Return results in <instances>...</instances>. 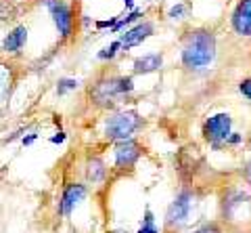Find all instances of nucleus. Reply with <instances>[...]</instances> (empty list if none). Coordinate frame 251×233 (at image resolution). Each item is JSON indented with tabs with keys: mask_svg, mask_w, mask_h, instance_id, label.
Here are the masks:
<instances>
[{
	"mask_svg": "<svg viewBox=\"0 0 251 233\" xmlns=\"http://www.w3.org/2000/svg\"><path fill=\"white\" fill-rule=\"evenodd\" d=\"M180 59L186 69H205L216 59V36L211 29L195 28L188 29L180 46Z\"/></svg>",
	"mask_w": 251,
	"mask_h": 233,
	"instance_id": "nucleus-1",
	"label": "nucleus"
},
{
	"mask_svg": "<svg viewBox=\"0 0 251 233\" xmlns=\"http://www.w3.org/2000/svg\"><path fill=\"white\" fill-rule=\"evenodd\" d=\"M132 90H134V80L130 76H105L90 87V99L94 105L109 107Z\"/></svg>",
	"mask_w": 251,
	"mask_h": 233,
	"instance_id": "nucleus-2",
	"label": "nucleus"
},
{
	"mask_svg": "<svg viewBox=\"0 0 251 233\" xmlns=\"http://www.w3.org/2000/svg\"><path fill=\"white\" fill-rule=\"evenodd\" d=\"M145 120L140 118L138 112H117L111 114L105 122V137L109 141H126L132 139L140 128H143Z\"/></svg>",
	"mask_w": 251,
	"mask_h": 233,
	"instance_id": "nucleus-3",
	"label": "nucleus"
},
{
	"mask_svg": "<svg viewBox=\"0 0 251 233\" xmlns=\"http://www.w3.org/2000/svg\"><path fill=\"white\" fill-rule=\"evenodd\" d=\"M193 206H195V196H193V191H180L178 196L174 198V202L170 204L168 208V212H166V227L170 231H176L180 229L182 225L188 221V216H191V210H193Z\"/></svg>",
	"mask_w": 251,
	"mask_h": 233,
	"instance_id": "nucleus-4",
	"label": "nucleus"
},
{
	"mask_svg": "<svg viewBox=\"0 0 251 233\" xmlns=\"http://www.w3.org/2000/svg\"><path fill=\"white\" fill-rule=\"evenodd\" d=\"M42 4L49 9L61 38L72 36V32H74V11H72V6H69L65 0H42Z\"/></svg>",
	"mask_w": 251,
	"mask_h": 233,
	"instance_id": "nucleus-5",
	"label": "nucleus"
},
{
	"mask_svg": "<svg viewBox=\"0 0 251 233\" xmlns=\"http://www.w3.org/2000/svg\"><path fill=\"white\" fill-rule=\"evenodd\" d=\"M230 133H232V118H230V114H226V112L211 116V118H207L205 124H203V137L214 145L226 143V139H228Z\"/></svg>",
	"mask_w": 251,
	"mask_h": 233,
	"instance_id": "nucleus-6",
	"label": "nucleus"
},
{
	"mask_svg": "<svg viewBox=\"0 0 251 233\" xmlns=\"http://www.w3.org/2000/svg\"><path fill=\"white\" fill-rule=\"evenodd\" d=\"M115 168L117 170H132L136 166V162L140 160V145L134 141V139H126V141H117L115 145Z\"/></svg>",
	"mask_w": 251,
	"mask_h": 233,
	"instance_id": "nucleus-7",
	"label": "nucleus"
},
{
	"mask_svg": "<svg viewBox=\"0 0 251 233\" xmlns=\"http://www.w3.org/2000/svg\"><path fill=\"white\" fill-rule=\"evenodd\" d=\"M153 32H155L153 23L151 21H143V23H136L134 28L122 32L117 40H120V44H122V51H130V49H134V46L143 44L149 36H153Z\"/></svg>",
	"mask_w": 251,
	"mask_h": 233,
	"instance_id": "nucleus-8",
	"label": "nucleus"
},
{
	"mask_svg": "<svg viewBox=\"0 0 251 233\" xmlns=\"http://www.w3.org/2000/svg\"><path fill=\"white\" fill-rule=\"evenodd\" d=\"M86 185L82 183H72V185H67L65 189H63L61 193V200H59V214L61 216H72V212L75 210V206L80 204V202L86 198Z\"/></svg>",
	"mask_w": 251,
	"mask_h": 233,
	"instance_id": "nucleus-9",
	"label": "nucleus"
},
{
	"mask_svg": "<svg viewBox=\"0 0 251 233\" xmlns=\"http://www.w3.org/2000/svg\"><path fill=\"white\" fill-rule=\"evenodd\" d=\"M230 23L234 34L251 38V0H239L237 9L232 11Z\"/></svg>",
	"mask_w": 251,
	"mask_h": 233,
	"instance_id": "nucleus-10",
	"label": "nucleus"
},
{
	"mask_svg": "<svg viewBox=\"0 0 251 233\" xmlns=\"http://www.w3.org/2000/svg\"><path fill=\"white\" fill-rule=\"evenodd\" d=\"M25 42H27V28L17 26L4 36L2 44H0V51L6 53V55H17V53H21L23 46H25Z\"/></svg>",
	"mask_w": 251,
	"mask_h": 233,
	"instance_id": "nucleus-11",
	"label": "nucleus"
},
{
	"mask_svg": "<svg viewBox=\"0 0 251 233\" xmlns=\"http://www.w3.org/2000/svg\"><path fill=\"white\" fill-rule=\"evenodd\" d=\"M163 65V55L161 53H149V55H143L134 59V74H153Z\"/></svg>",
	"mask_w": 251,
	"mask_h": 233,
	"instance_id": "nucleus-12",
	"label": "nucleus"
},
{
	"mask_svg": "<svg viewBox=\"0 0 251 233\" xmlns=\"http://www.w3.org/2000/svg\"><path fill=\"white\" fill-rule=\"evenodd\" d=\"M105 176H107V166L100 158H90L86 162V178H88L92 185L103 183Z\"/></svg>",
	"mask_w": 251,
	"mask_h": 233,
	"instance_id": "nucleus-13",
	"label": "nucleus"
},
{
	"mask_svg": "<svg viewBox=\"0 0 251 233\" xmlns=\"http://www.w3.org/2000/svg\"><path fill=\"white\" fill-rule=\"evenodd\" d=\"M140 17H143V11H140V9H132V11L128 13V15H126V17H124V19H117V21H115V26H113L111 29H113V32L117 34V32H122V29H124V28H128V26H130V23H134V21H138Z\"/></svg>",
	"mask_w": 251,
	"mask_h": 233,
	"instance_id": "nucleus-14",
	"label": "nucleus"
},
{
	"mask_svg": "<svg viewBox=\"0 0 251 233\" xmlns=\"http://www.w3.org/2000/svg\"><path fill=\"white\" fill-rule=\"evenodd\" d=\"M136 233H159V229H157L155 225V214L151 208H145V219H143V225H140V229Z\"/></svg>",
	"mask_w": 251,
	"mask_h": 233,
	"instance_id": "nucleus-15",
	"label": "nucleus"
},
{
	"mask_svg": "<svg viewBox=\"0 0 251 233\" xmlns=\"http://www.w3.org/2000/svg\"><path fill=\"white\" fill-rule=\"evenodd\" d=\"M77 87H80V82H77L75 78H61L57 82V95L63 97V95H67L69 90H75Z\"/></svg>",
	"mask_w": 251,
	"mask_h": 233,
	"instance_id": "nucleus-16",
	"label": "nucleus"
},
{
	"mask_svg": "<svg viewBox=\"0 0 251 233\" xmlns=\"http://www.w3.org/2000/svg\"><path fill=\"white\" fill-rule=\"evenodd\" d=\"M120 49H122L120 40H115V42H111L109 46H105V49L100 51L97 57H99L100 61H111V59H115V55H117V53H120Z\"/></svg>",
	"mask_w": 251,
	"mask_h": 233,
	"instance_id": "nucleus-17",
	"label": "nucleus"
},
{
	"mask_svg": "<svg viewBox=\"0 0 251 233\" xmlns=\"http://www.w3.org/2000/svg\"><path fill=\"white\" fill-rule=\"evenodd\" d=\"M168 17L172 19V21H178V19H184L186 17V4H182V2H178V4H174L170 9V13H168Z\"/></svg>",
	"mask_w": 251,
	"mask_h": 233,
	"instance_id": "nucleus-18",
	"label": "nucleus"
},
{
	"mask_svg": "<svg viewBox=\"0 0 251 233\" xmlns=\"http://www.w3.org/2000/svg\"><path fill=\"white\" fill-rule=\"evenodd\" d=\"M191 233H222V231H220V227L216 223H209V225H203V227H197Z\"/></svg>",
	"mask_w": 251,
	"mask_h": 233,
	"instance_id": "nucleus-19",
	"label": "nucleus"
},
{
	"mask_svg": "<svg viewBox=\"0 0 251 233\" xmlns=\"http://www.w3.org/2000/svg\"><path fill=\"white\" fill-rule=\"evenodd\" d=\"M239 90H241L243 97L251 101V80H243V82L239 84Z\"/></svg>",
	"mask_w": 251,
	"mask_h": 233,
	"instance_id": "nucleus-20",
	"label": "nucleus"
},
{
	"mask_svg": "<svg viewBox=\"0 0 251 233\" xmlns=\"http://www.w3.org/2000/svg\"><path fill=\"white\" fill-rule=\"evenodd\" d=\"M115 21H117V17H111V19H105V21H97L94 26H97V29H107V28H113Z\"/></svg>",
	"mask_w": 251,
	"mask_h": 233,
	"instance_id": "nucleus-21",
	"label": "nucleus"
},
{
	"mask_svg": "<svg viewBox=\"0 0 251 233\" xmlns=\"http://www.w3.org/2000/svg\"><path fill=\"white\" fill-rule=\"evenodd\" d=\"M65 139H67V135L65 133H57V135H52L49 141L52 143V145H61V143H65Z\"/></svg>",
	"mask_w": 251,
	"mask_h": 233,
	"instance_id": "nucleus-22",
	"label": "nucleus"
},
{
	"mask_svg": "<svg viewBox=\"0 0 251 233\" xmlns=\"http://www.w3.org/2000/svg\"><path fill=\"white\" fill-rule=\"evenodd\" d=\"M36 139H38V133H29L27 137H23V139H21V145H23V147H27V145L34 143Z\"/></svg>",
	"mask_w": 251,
	"mask_h": 233,
	"instance_id": "nucleus-23",
	"label": "nucleus"
},
{
	"mask_svg": "<svg viewBox=\"0 0 251 233\" xmlns=\"http://www.w3.org/2000/svg\"><path fill=\"white\" fill-rule=\"evenodd\" d=\"M245 178H247V183L251 185V160L247 162V166H245Z\"/></svg>",
	"mask_w": 251,
	"mask_h": 233,
	"instance_id": "nucleus-24",
	"label": "nucleus"
},
{
	"mask_svg": "<svg viewBox=\"0 0 251 233\" xmlns=\"http://www.w3.org/2000/svg\"><path fill=\"white\" fill-rule=\"evenodd\" d=\"M124 4H126V9H128V11L134 9V0H124Z\"/></svg>",
	"mask_w": 251,
	"mask_h": 233,
	"instance_id": "nucleus-25",
	"label": "nucleus"
}]
</instances>
